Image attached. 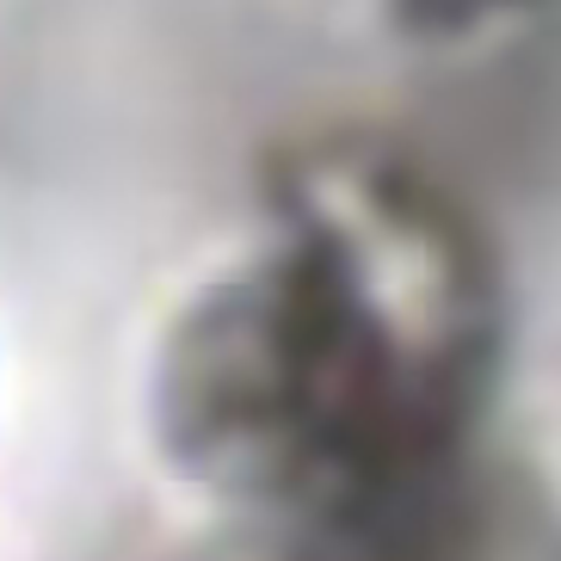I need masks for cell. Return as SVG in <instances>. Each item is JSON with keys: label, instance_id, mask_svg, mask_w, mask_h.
Instances as JSON below:
<instances>
[{"label": "cell", "instance_id": "1", "mask_svg": "<svg viewBox=\"0 0 561 561\" xmlns=\"http://www.w3.org/2000/svg\"><path fill=\"white\" fill-rule=\"evenodd\" d=\"M506 352L481 216L377 136L272 167L265 241L180 309L154 352V445L222 500L297 525L476 462Z\"/></svg>", "mask_w": 561, "mask_h": 561}, {"label": "cell", "instance_id": "2", "mask_svg": "<svg viewBox=\"0 0 561 561\" xmlns=\"http://www.w3.org/2000/svg\"><path fill=\"white\" fill-rule=\"evenodd\" d=\"M284 561H561V518L525 476L462 462L401 500L297 525Z\"/></svg>", "mask_w": 561, "mask_h": 561}, {"label": "cell", "instance_id": "3", "mask_svg": "<svg viewBox=\"0 0 561 561\" xmlns=\"http://www.w3.org/2000/svg\"><path fill=\"white\" fill-rule=\"evenodd\" d=\"M396 32L408 37H469L494 19H518V13H537L549 0H370Z\"/></svg>", "mask_w": 561, "mask_h": 561}]
</instances>
